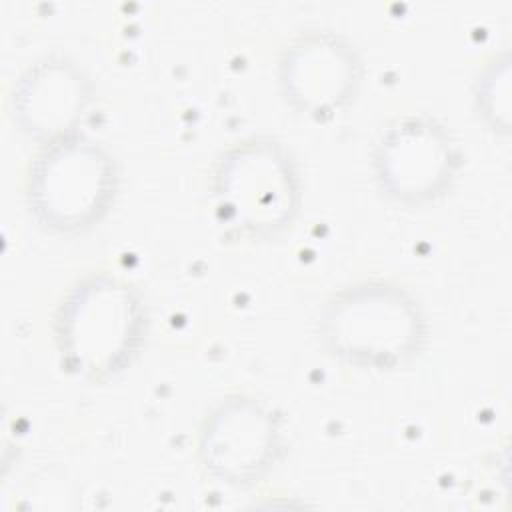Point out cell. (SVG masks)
Here are the masks:
<instances>
[{
	"label": "cell",
	"instance_id": "8",
	"mask_svg": "<svg viewBox=\"0 0 512 512\" xmlns=\"http://www.w3.org/2000/svg\"><path fill=\"white\" fill-rule=\"evenodd\" d=\"M10 102L20 130L46 144L76 134L92 102V84L74 62L46 56L20 74Z\"/></svg>",
	"mask_w": 512,
	"mask_h": 512
},
{
	"label": "cell",
	"instance_id": "6",
	"mask_svg": "<svg viewBox=\"0 0 512 512\" xmlns=\"http://www.w3.org/2000/svg\"><path fill=\"white\" fill-rule=\"evenodd\" d=\"M380 190L406 206L440 198L460 166V152L442 122L428 114H406L390 120L372 150Z\"/></svg>",
	"mask_w": 512,
	"mask_h": 512
},
{
	"label": "cell",
	"instance_id": "1",
	"mask_svg": "<svg viewBox=\"0 0 512 512\" xmlns=\"http://www.w3.org/2000/svg\"><path fill=\"white\" fill-rule=\"evenodd\" d=\"M316 334L322 348L344 364L392 370L422 350L428 322L410 290L370 278L340 288L324 302Z\"/></svg>",
	"mask_w": 512,
	"mask_h": 512
},
{
	"label": "cell",
	"instance_id": "2",
	"mask_svg": "<svg viewBox=\"0 0 512 512\" xmlns=\"http://www.w3.org/2000/svg\"><path fill=\"white\" fill-rule=\"evenodd\" d=\"M146 338V306L126 280L94 272L66 292L54 316L62 366L88 382H106L138 356Z\"/></svg>",
	"mask_w": 512,
	"mask_h": 512
},
{
	"label": "cell",
	"instance_id": "7",
	"mask_svg": "<svg viewBox=\"0 0 512 512\" xmlns=\"http://www.w3.org/2000/svg\"><path fill=\"white\" fill-rule=\"evenodd\" d=\"M278 84L286 102L316 120L342 112L362 84V60L354 44L328 28L296 34L278 60Z\"/></svg>",
	"mask_w": 512,
	"mask_h": 512
},
{
	"label": "cell",
	"instance_id": "9",
	"mask_svg": "<svg viewBox=\"0 0 512 512\" xmlns=\"http://www.w3.org/2000/svg\"><path fill=\"white\" fill-rule=\"evenodd\" d=\"M474 106L494 134L510 132V56L494 54L474 82Z\"/></svg>",
	"mask_w": 512,
	"mask_h": 512
},
{
	"label": "cell",
	"instance_id": "4",
	"mask_svg": "<svg viewBox=\"0 0 512 512\" xmlns=\"http://www.w3.org/2000/svg\"><path fill=\"white\" fill-rule=\"evenodd\" d=\"M212 190L220 218L248 238H268L284 230L302 200L294 158L268 136L228 146L216 160Z\"/></svg>",
	"mask_w": 512,
	"mask_h": 512
},
{
	"label": "cell",
	"instance_id": "5",
	"mask_svg": "<svg viewBox=\"0 0 512 512\" xmlns=\"http://www.w3.org/2000/svg\"><path fill=\"white\" fill-rule=\"evenodd\" d=\"M282 452L276 412L252 394H230L202 418L198 458L206 474L230 488L260 484Z\"/></svg>",
	"mask_w": 512,
	"mask_h": 512
},
{
	"label": "cell",
	"instance_id": "3",
	"mask_svg": "<svg viewBox=\"0 0 512 512\" xmlns=\"http://www.w3.org/2000/svg\"><path fill=\"white\" fill-rule=\"evenodd\" d=\"M116 192L114 156L104 144L78 132L40 144L28 168L30 212L58 234H80L98 224Z\"/></svg>",
	"mask_w": 512,
	"mask_h": 512
}]
</instances>
